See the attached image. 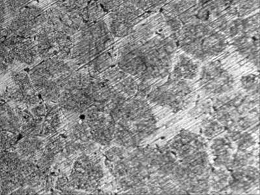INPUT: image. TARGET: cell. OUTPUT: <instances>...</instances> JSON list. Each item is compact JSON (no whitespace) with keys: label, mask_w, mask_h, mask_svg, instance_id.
<instances>
[{"label":"cell","mask_w":260,"mask_h":195,"mask_svg":"<svg viewBox=\"0 0 260 195\" xmlns=\"http://www.w3.org/2000/svg\"><path fill=\"white\" fill-rule=\"evenodd\" d=\"M175 46L171 41L158 39L140 46L129 41L122 48L118 64L120 69L141 81L162 78L169 73Z\"/></svg>","instance_id":"cell-1"},{"label":"cell","mask_w":260,"mask_h":195,"mask_svg":"<svg viewBox=\"0 0 260 195\" xmlns=\"http://www.w3.org/2000/svg\"><path fill=\"white\" fill-rule=\"evenodd\" d=\"M206 143L197 135L181 132L167 146L178 161L194 173L201 175L210 174Z\"/></svg>","instance_id":"cell-2"},{"label":"cell","mask_w":260,"mask_h":195,"mask_svg":"<svg viewBox=\"0 0 260 195\" xmlns=\"http://www.w3.org/2000/svg\"><path fill=\"white\" fill-rule=\"evenodd\" d=\"M76 35L72 55L81 62L89 61L103 52L112 41L106 22L100 20L86 24Z\"/></svg>","instance_id":"cell-3"},{"label":"cell","mask_w":260,"mask_h":195,"mask_svg":"<svg viewBox=\"0 0 260 195\" xmlns=\"http://www.w3.org/2000/svg\"><path fill=\"white\" fill-rule=\"evenodd\" d=\"M37 53L45 59H65L72 55L74 39L46 25L34 37Z\"/></svg>","instance_id":"cell-4"},{"label":"cell","mask_w":260,"mask_h":195,"mask_svg":"<svg viewBox=\"0 0 260 195\" xmlns=\"http://www.w3.org/2000/svg\"><path fill=\"white\" fill-rule=\"evenodd\" d=\"M192 89L186 80L171 78L164 84L151 89L148 101L172 110H182L191 100Z\"/></svg>","instance_id":"cell-5"},{"label":"cell","mask_w":260,"mask_h":195,"mask_svg":"<svg viewBox=\"0 0 260 195\" xmlns=\"http://www.w3.org/2000/svg\"><path fill=\"white\" fill-rule=\"evenodd\" d=\"M46 22V14L36 6H25L14 16L6 28L11 34L23 38H34Z\"/></svg>","instance_id":"cell-6"},{"label":"cell","mask_w":260,"mask_h":195,"mask_svg":"<svg viewBox=\"0 0 260 195\" xmlns=\"http://www.w3.org/2000/svg\"><path fill=\"white\" fill-rule=\"evenodd\" d=\"M233 77L217 62L206 64L201 72L200 85L208 94H220L232 89Z\"/></svg>","instance_id":"cell-7"},{"label":"cell","mask_w":260,"mask_h":195,"mask_svg":"<svg viewBox=\"0 0 260 195\" xmlns=\"http://www.w3.org/2000/svg\"><path fill=\"white\" fill-rule=\"evenodd\" d=\"M46 14V25L69 36L77 34L87 24L81 12L59 6L53 7Z\"/></svg>","instance_id":"cell-8"},{"label":"cell","mask_w":260,"mask_h":195,"mask_svg":"<svg viewBox=\"0 0 260 195\" xmlns=\"http://www.w3.org/2000/svg\"><path fill=\"white\" fill-rule=\"evenodd\" d=\"M138 15V9L127 4L112 11L106 24L113 36H126L132 32Z\"/></svg>","instance_id":"cell-9"},{"label":"cell","mask_w":260,"mask_h":195,"mask_svg":"<svg viewBox=\"0 0 260 195\" xmlns=\"http://www.w3.org/2000/svg\"><path fill=\"white\" fill-rule=\"evenodd\" d=\"M22 167L13 153L0 152V193H8L19 184Z\"/></svg>","instance_id":"cell-10"},{"label":"cell","mask_w":260,"mask_h":195,"mask_svg":"<svg viewBox=\"0 0 260 195\" xmlns=\"http://www.w3.org/2000/svg\"><path fill=\"white\" fill-rule=\"evenodd\" d=\"M259 184V171L248 166L234 169L230 175L228 188L234 192H245Z\"/></svg>","instance_id":"cell-11"},{"label":"cell","mask_w":260,"mask_h":195,"mask_svg":"<svg viewBox=\"0 0 260 195\" xmlns=\"http://www.w3.org/2000/svg\"><path fill=\"white\" fill-rule=\"evenodd\" d=\"M211 149L215 156V166L229 169L235 149L232 139L229 137L215 139L211 146Z\"/></svg>","instance_id":"cell-12"},{"label":"cell","mask_w":260,"mask_h":195,"mask_svg":"<svg viewBox=\"0 0 260 195\" xmlns=\"http://www.w3.org/2000/svg\"><path fill=\"white\" fill-rule=\"evenodd\" d=\"M107 77L115 85L118 92L128 96L136 95L138 90V83L129 74L121 69H113L109 71Z\"/></svg>","instance_id":"cell-13"},{"label":"cell","mask_w":260,"mask_h":195,"mask_svg":"<svg viewBox=\"0 0 260 195\" xmlns=\"http://www.w3.org/2000/svg\"><path fill=\"white\" fill-rule=\"evenodd\" d=\"M199 72V65L189 57L181 55L171 73V78L178 80H192Z\"/></svg>","instance_id":"cell-14"},{"label":"cell","mask_w":260,"mask_h":195,"mask_svg":"<svg viewBox=\"0 0 260 195\" xmlns=\"http://www.w3.org/2000/svg\"><path fill=\"white\" fill-rule=\"evenodd\" d=\"M210 187L217 191H223L229 185L230 174L226 168L219 167V169L210 171Z\"/></svg>","instance_id":"cell-15"},{"label":"cell","mask_w":260,"mask_h":195,"mask_svg":"<svg viewBox=\"0 0 260 195\" xmlns=\"http://www.w3.org/2000/svg\"><path fill=\"white\" fill-rule=\"evenodd\" d=\"M104 8L100 4L99 0H90L87 6L81 11L86 24L96 22L104 15Z\"/></svg>","instance_id":"cell-16"},{"label":"cell","mask_w":260,"mask_h":195,"mask_svg":"<svg viewBox=\"0 0 260 195\" xmlns=\"http://www.w3.org/2000/svg\"><path fill=\"white\" fill-rule=\"evenodd\" d=\"M229 138L238 145L239 150L247 151L254 145V139L250 134L241 131H232Z\"/></svg>","instance_id":"cell-17"},{"label":"cell","mask_w":260,"mask_h":195,"mask_svg":"<svg viewBox=\"0 0 260 195\" xmlns=\"http://www.w3.org/2000/svg\"><path fill=\"white\" fill-rule=\"evenodd\" d=\"M241 85L245 91L256 96L259 94V78L256 76L248 75L241 79Z\"/></svg>","instance_id":"cell-18"},{"label":"cell","mask_w":260,"mask_h":195,"mask_svg":"<svg viewBox=\"0 0 260 195\" xmlns=\"http://www.w3.org/2000/svg\"><path fill=\"white\" fill-rule=\"evenodd\" d=\"M223 129V126L219 122L212 119H209L204 122L202 125V131L204 136L207 138H212V137L219 134Z\"/></svg>","instance_id":"cell-19"},{"label":"cell","mask_w":260,"mask_h":195,"mask_svg":"<svg viewBox=\"0 0 260 195\" xmlns=\"http://www.w3.org/2000/svg\"><path fill=\"white\" fill-rule=\"evenodd\" d=\"M55 2L57 6L61 8L81 12L87 6L89 0H55Z\"/></svg>","instance_id":"cell-20"},{"label":"cell","mask_w":260,"mask_h":195,"mask_svg":"<svg viewBox=\"0 0 260 195\" xmlns=\"http://www.w3.org/2000/svg\"><path fill=\"white\" fill-rule=\"evenodd\" d=\"M8 10L9 19H11L28 3L29 0H4Z\"/></svg>","instance_id":"cell-21"},{"label":"cell","mask_w":260,"mask_h":195,"mask_svg":"<svg viewBox=\"0 0 260 195\" xmlns=\"http://www.w3.org/2000/svg\"><path fill=\"white\" fill-rule=\"evenodd\" d=\"M100 4L105 11H113L127 4H131L133 0H99Z\"/></svg>","instance_id":"cell-22"},{"label":"cell","mask_w":260,"mask_h":195,"mask_svg":"<svg viewBox=\"0 0 260 195\" xmlns=\"http://www.w3.org/2000/svg\"><path fill=\"white\" fill-rule=\"evenodd\" d=\"M12 137L8 132L2 131L0 129V150L6 149L13 142Z\"/></svg>","instance_id":"cell-23"},{"label":"cell","mask_w":260,"mask_h":195,"mask_svg":"<svg viewBox=\"0 0 260 195\" xmlns=\"http://www.w3.org/2000/svg\"><path fill=\"white\" fill-rule=\"evenodd\" d=\"M9 19L8 10L4 0H0V28H4L5 25L8 24Z\"/></svg>","instance_id":"cell-24"}]
</instances>
